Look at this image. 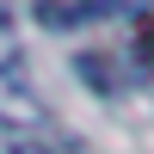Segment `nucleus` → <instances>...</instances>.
I'll return each mask as SVG.
<instances>
[{
    "mask_svg": "<svg viewBox=\"0 0 154 154\" xmlns=\"http://www.w3.org/2000/svg\"><path fill=\"white\" fill-rule=\"evenodd\" d=\"M12 154H49V148H43V142H19Z\"/></svg>",
    "mask_w": 154,
    "mask_h": 154,
    "instance_id": "nucleus-3",
    "label": "nucleus"
},
{
    "mask_svg": "<svg viewBox=\"0 0 154 154\" xmlns=\"http://www.w3.org/2000/svg\"><path fill=\"white\" fill-rule=\"evenodd\" d=\"M43 99L31 93V74L19 62H0V123L6 130H43Z\"/></svg>",
    "mask_w": 154,
    "mask_h": 154,
    "instance_id": "nucleus-1",
    "label": "nucleus"
},
{
    "mask_svg": "<svg viewBox=\"0 0 154 154\" xmlns=\"http://www.w3.org/2000/svg\"><path fill=\"white\" fill-rule=\"evenodd\" d=\"M6 25H12V12H6V6H0V31H6Z\"/></svg>",
    "mask_w": 154,
    "mask_h": 154,
    "instance_id": "nucleus-4",
    "label": "nucleus"
},
{
    "mask_svg": "<svg viewBox=\"0 0 154 154\" xmlns=\"http://www.w3.org/2000/svg\"><path fill=\"white\" fill-rule=\"evenodd\" d=\"M93 19H105V6H37V25H49V31H74Z\"/></svg>",
    "mask_w": 154,
    "mask_h": 154,
    "instance_id": "nucleus-2",
    "label": "nucleus"
}]
</instances>
